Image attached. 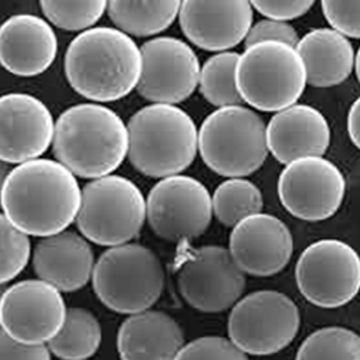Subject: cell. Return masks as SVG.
Here are the masks:
<instances>
[{"label":"cell","instance_id":"obj_22","mask_svg":"<svg viewBox=\"0 0 360 360\" xmlns=\"http://www.w3.org/2000/svg\"><path fill=\"white\" fill-rule=\"evenodd\" d=\"M184 342V330L172 316L144 310L120 326L117 349L124 360H170L177 359Z\"/></svg>","mask_w":360,"mask_h":360},{"label":"cell","instance_id":"obj_5","mask_svg":"<svg viewBox=\"0 0 360 360\" xmlns=\"http://www.w3.org/2000/svg\"><path fill=\"white\" fill-rule=\"evenodd\" d=\"M238 89L252 108L277 112L303 96L307 71L295 46L264 41L245 48L236 68Z\"/></svg>","mask_w":360,"mask_h":360},{"label":"cell","instance_id":"obj_14","mask_svg":"<svg viewBox=\"0 0 360 360\" xmlns=\"http://www.w3.org/2000/svg\"><path fill=\"white\" fill-rule=\"evenodd\" d=\"M59 291L45 280L13 284L2 294V328L23 343H48L63 328L68 313Z\"/></svg>","mask_w":360,"mask_h":360},{"label":"cell","instance_id":"obj_6","mask_svg":"<svg viewBox=\"0 0 360 360\" xmlns=\"http://www.w3.org/2000/svg\"><path fill=\"white\" fill-rule=\"evenodd\" d=\"M199 152L205 165L221 176H250L266 160V127L255 111L241 104L219 107L200 126Z\"/></svg>","mask_w":360,"mask_h":360},{"label":"cell","instance_id":"obj_12","mask_svg":"<svg viewBox=\"0 0 360 360\" xmlns=\"http://www.w3.org/2000/svg\"><path fill=\"white\" fill-rule=\"evenodd\" d=\"M346 179L323 156H306L285 165L278 179V196L297 219L319 222L332 218L343 203Z\"/></svg>","mask_w":360,"mask_h":360},{"label":"cell","instance_id":"obj_26","mask_svg":"<svg viewBox=\"0 0 360 360\" xmlns=\"http://www.w3.org/2000/svg\"><path fill=\"white\" fill-rule=\"evenodd\" d=\"M239 58L241 55L236 52L221 51L205 63L200 70L199 89L207 103L218 108L244 103L236 82Z\"/></svg>","mask_w":360,"mask_h":360},{"label":"cell","instance_id":"obj_33","mask_svg":"<svg viewBox=\"0 0 360 360\" xmlns=\"http://www.w3.org/2000/svg\"><path fill=\"white\" fill-rule=\"evenodd\" d=\"M264 41H280V42H285L288 45L297 46L300 38L295 29L287 20L268 18L251 26L244 42L247 48Z\"/></svg>","mask_w":360,"mask_h":360},{"label":"cell","instance_id":"obj_18","mask_svg":"<svg viewBox=\"0 0 360 360\" xmlns=\"http://www.w3.org/2000/svg\"><path fill=\"white\" fill-rule=\"evenodd\" d=\"M229 251L244 273L271 277L288 265L294 241L291 231L281 219L258 212L233 226Z\"/></svg>","mask_w":360,"mask_h":360},{"label":"cell","instance_id":"obj_9","mask_svg":"<svg viewBox=\"0 0 360 360\" xmlns=\"http://www.w3.org/2000/svg\"><path fill=\"white\" fill-rule=\"evenodd\" d=\"M302 317L292 300L274 290L255 291L233 306L228 335L247 354L268 356L295 339Z\"/></svg>","mask_w":360,"mask_h":360},{"label":"cell","instance_id":"obj_10","mask_svg":"<svg viewBox=\"0 0 360 360\" xmlns=\"http://www.w3.org/2000/svg\"><path fill=\"white\" fill-rule=\"evenodd\" d=\"M295 281L313 306L343 307L360 292V255L340 239H320L300 255Z\"/></svg>","mask_w":360,"mask_h":360},{"label":"cell","instance_id":"obj_35","mask_svg":"<svg viewBox=\"0 0 360 360\" xmlns=\"http://www.w3.org/2000/svg\"><path fill=\"white\" fill-rule=\"evenodd\" d=\"M316 0H251L252 6L264 16L292 20L306 15Z\"/></svg>","mask_w":360,"mask_h":360},{"label":"cell","instance_id":"obj_13","mask_svg":"<svg viewBox=\"0 0 360 360\" xmlns=\"http://www.w3.org/2000/svg\"><path fill=\"white\" fill-rule=\"evenodd\" d=\"M177 285L192 309L221 313L238 303L247 280L229 250L207 245L195 251L180 266Z\"/></svg>","mask_w":360,"mask_h":360},{"label":"cell","instance_id":"obj_16","mask_svg":"<svg viewBox=\"0 0 360 360\" xmlns=\"http://www.w3.org/2000/svg\"><path fill=\"white\" fill-rule=\"evenodd\" d=\"M0 158L20 165L38 159L53 143L55 123L49 108L37 97L11 93L0 100Z\"/></svg>","mask_w":360,"mask_h":360},{"label":"cell","instance_id":"obj_7","mask_svg":"<svg viewBox=\"0 0 360 360\" xmlns=\"http://www.w3.org/2000/svg\"><path fill=\"white\" fill-rule=\"evenodd\" d=\"M93 287L100 302L122 314H136L156 304L165 288L159 257L144 245L122 244L98 258Z\"/></svg>","mask_w":360,"mask_h":360},{"label":"cell","instance_id":"obj_30","mask_svg":"<svg viewBox=\"0 0 360 360\" xmlns=\"http://www.w3.org/2000/svg\"><path fill=\"white\" fill-rule=\"evenodd\" d=\"M0 243H2V264L0 283L15 280L31 258V241L26 232L19 229L5 214L0 217Z\"/></svg>","mask_w":360,"mask_h":360},{"label":"cell","instance_id":"obj_23","mask_svg":"<svg viewBox=\"0 0 360 360\" xmlns=\"http://www.w3.org/2000/svg\"><path fill=\"white\" fill-rule=\"evenodd\" d=\"M295 48L304 61L307 82L313 86L339 85L354 68V49L347 37L336 29H314L300 39Z\"/></svg>","mask_w":360,"mask_h":360},{"label":"cell","instance_id":"obj_8","mask_svg":"<svg viewBox=\"0 0 360 360\" xmlns=\"http://www.w3.org/2000/svg\"><path fill=\"white\" fill-rule=\"evenodd\" d=\"M147 217V200L131 180L107 174L82 189L77 217L79 232L89 241L115 247L136 238Z\"/></svg>","mask_w":360,"mask_h":360},{"label":"cell","instance_id":"obj_31","mask_svg":"<svg viewBox=\"0 0 360 360\" xmlns=\"http://www.w3.org/2000/svg\"><path fill=\"white\" fill-rule=\"evenodd\" d=\"M248 354L232 339L219 336H206L193 340L180 349L177 359L191 360H244Z\"/></svg>","mask_w":360,"mask_h":360},{"label":"cell","instance_id":"obj_36","mask_svg":"<svg viewBox=\"0 0 360 360\" xmlns=\"http://www.w3.org/2000/svg\"><path fill=\"white\" fill-rule=\"evenodd\" d=\"M347 131L352 143L360 150V97L350 107L347 115Z\"/></svg>","mask_w":360,"mask_h":360},{"label":"cell","instance_id":"obj_19","mask_svg":"<svg viewBox=\"0 0 360 360\" xmlns=\"http://www.w3.org/2000/svg\"><path fill=\"white\" fill-rule=\"evenodd\" d=\"M58 39L51 25L35 15H15L0 29V61L18 77L44 74L55 61Z\"/></svg>","mask_w":360,"mask_h":360},{"label":"cell","instance_id":"obj_17","mask_svg":"<svg viewBox=\"0 0 360 360\" xmlns=\"http://www.w3.org/2000/svg\"><path fill=\"white\" fill-rule=\"evenodd\" d=\"M251 0H182L179 22L185 37L205 51H229L252 26Z\"/></svg>","mask_w":360,"mask_h":360},{"label":"cell","instance_id":"obj_15","mask_svg":"<svg viewBox=\"0 0 360 360\" xmlns=\"http://www.w3.org/2000/svg\"><path fill=\"white\" fill-rule=\"evenodd\" d=\"M143 70L139 94L152 103L179 104L188 100L199 85L200 65L195 51L170 37L150 39L141 46Z\"/></svg>","mask_w":360,"mask_h":360},{"label":"cell","instance_id":"obj_11","mask_svg":"<svg viewBox=\"0 0 360 360\" xmlns=\"http://www.w3.org/2000/svg\"><path fill=\"white\" fill-rule=\"evenodd\" d=\"M214 214L212 198L199 180L173 174L162 179L147 198L150 228L172 243L191 241L206 232Z\"/></svg>","mask_w":360,"mask_h":360},{"label":"cell","instance_id":"obj_3","mask_svg":"<svg viewBox=\"0 0 360 360\" xmlns=\"http://www.w3.org/2000/svg\"><path fill=\"white\" fill-rule=\"evenodd\" d=\"M53 153L75 176L98 179L111 174L129 155V127L101 104H78L55 124Z\"/></svg>","mask_w":360,"mask_h":360},{"label":"cell","instance_id":"obj_37","mask_svg":"<svg viewBox=\"0 0 360 360\" xmlns=\"http://www.w3.org/2000/svg\"><path fill=\"white\" fill-rule=\"evenodd\" d=\"M354 68H356V75H357V79L360 82V48L356 53V61H354Z\"/></svg>","mask_w":360,"mask_h":360},{"label":"cell","instance_id":"obj_34","mask_svg":"<svg viewBox=\"0 0 360 360\" xmlns=\"http://www.w3.org/2000/svg\"><path fill=\"white\" fill-rule=\"evenodd\" d=\"M51 349L45 343H23L5 330H0V359L2 360H49Z\"/></svg>","mask_w":360,"mask_h":360},{"label":"cell","instance_id":"obj_20","mask_svg":"<svg viewBox=\"0 0 360 360\" xmlns=\"http://www.w3.org/2000/svg\"><path fill=\"white\" fill-rule=\"evenodd\" d=\"M330 140L332 133L326 117L306 104L277 111L266 126L268 150L283 165L306 156H323Z\"/></svg>","mask_w":360,"mask_h":360},{"label":"cell","instance_id":"obj_24","mask_svg":"<svg viewBox=\"0 0 360 360\" xmlns=\"http://www.w3.org/2000/svg\"><path fill=\"white\" fill-rule=\"evenodd\" d=\"M182 0H108L112 23L129 35H158L179 16Z\"/></svg>","mask_w":360,"mask_h":360},{"label":"cell","instance_id":"obj_27","mask_svg":"<svg viewBox=\"0 0 360 360\" xmlns=\"http://www.w3.org/2000/svg\"><path fill=\"white\" fill-rule=\"evenodd\" d=\"M212 203L217 219L225 226H235L247 217L261 212L264 199L255 184L232 177L217 188Z\"/></svg>","mask_w":360,"mask_h":360},{"label":"cell","instance_id":"obj_21","mask_svg":"<svg viewBox=\"0 0 360 360\" xmlns=\"http://www.w3.org/2000/svg\"><path fill=\"white\" fill-rule=\"evenodd\" d=\"M94 252L85 236L63 231L45 236L34 251V269L64 292L81 290L94 274Z\"/></svg>","mask_w":360,"mask_h":360},{"label":"cell","instance_id":"obj_25","mask_svg":"<svg viewBox=\"0 0 360 360\" xmlns=\"http://www.w3.org/2000/svg\"><path fill=\"white\" fill-rule=\"evenodd\" d=\"M103 330L97 317L85 309H70L59 333L48 342L51 352L65 360H82L96 354Z\"/></svg>","mask_w":360,"mask_h":360},{"label":"cell","instance_id":"obj_32","mask_svg":"<svg viewBox=\"0 0 360 360\" xmlns=\"http://www.w3.org/2000/svg\"><path fill=\"white\" fill-rule=\"evenodd\" d=\"M326 20L347 38L360 39V0H321Z\"/></svg>","mask_w":360,"mask_h":360},{"label":"cell","instance_id":"obj_28","mask_svg":"<svg viewBox=\"0 0 360 360\" xmlns=\"http://www.w3.org/2000/svg\"><path fill=\"white\" fill-rule=\"evenodd\" d=\"M298 360H360V335L332 326L311 333L300 346Z\"/></svg>","mask_w":360,"mask_h":360},{"label":"cell","instance_id":"obj_29","mask_svg":"<svg viewBox=\"0 0 360 360\" xmlns=\"http://www.w3.org/2000/svg\"><path fill=\"white\" fill-rule=\"evenodd\" d=\"M39 5L56 27L77 32L89 29L103 18L108 0H39Z\"/></svg>","mask_w":360,"mask_h":360},{"label":"cell","instance_id":"obj_2","mask_svg":"<svg viewBox=\"0 0 360 360\" xmlns=\"http://www.w3.org/2000/svg\"><path fill=\"white\" fill-rule=\"evenodd\" d=\"M64 70L74 91L84 98L117 101L139 85L141 48L118 27H89L70 44Z\"/></svg>","mask_w":360,"mask_h":360},{"label":"cell","instance_id":"obj_4","mask_svg":"<svg viewBox=\"0 0 360 360\" xmlns=\"http://www.w3.org/2000/svg\"><path fill=\"white\" fill-rule=\"evenodd\" d=\"M129 159L148 177L186 170L196 158L199 131L192 117L174 104L155 103L129 122Z\"/></svg>","mask_w":360,"mask_h":360},{"label":"cell","instance_id":"obj_1","mask_svg":"<svg viewBox=\"0 0 360 360\" xmlns=\"http://www.w3.org/2000/svg\"><path fill=\"white\" fill-rule=\"evenodd\" d=\"M82 191L61 162L20 163L2 185L4 214L23 232L45 238L65 231L78 217Z\"/></svg>","mask_w":360,"mask_h":360}]
</instances>
